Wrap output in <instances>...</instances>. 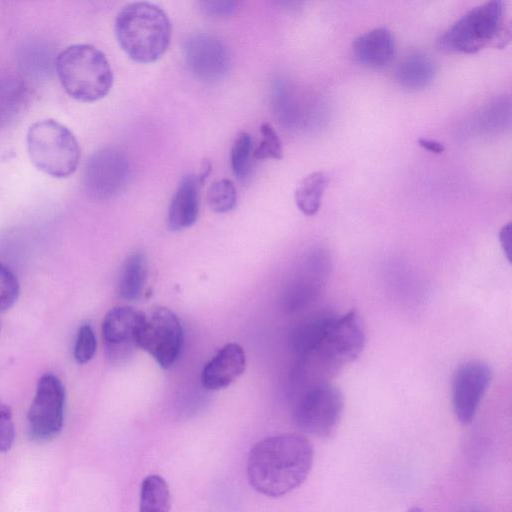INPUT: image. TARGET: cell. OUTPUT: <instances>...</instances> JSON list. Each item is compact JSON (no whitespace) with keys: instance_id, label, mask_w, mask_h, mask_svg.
<instances>
[{"instance_id":"24","label":"cell","mask_w":512,"mask_h":512,"mask_svg":"<svg viewBox=\"0 0 512 512\" xmlns=\"http://www.w3.org/2000/svg\"><path fill=\"white\" fill-rule=\"evenodd\" d=\"M207 202L214 212L231 211L237 202V192L233 182L226 178L213 182L207 190Z\"/></svg>"},{"instance_id":"18","label":"cell","mask_w":512,"mask_h":512,"mask_svg":"<svg viewBox=\"0 0 512 512\" xmlns=\"http://www.w3.org/2000/svg\"><path fill=\"white\" fill-rule=\"evenodd\" d=\"M26 97L27 87L22 76L12 71H0V129L17 116Z\"/></svg>"},{"instance_id":"20","label":"cell","mask_w":512,"mask_h":512,"mask_svg":"<svg viewBox=\"0 0 512 512\" xmlns=\"http://www.w3.org/2000/svg\"><path fill=\"white\" fill-rule=\"evenodd\" d=\"M147 258L141 251L134 252L124 262L118 281V293L126 300L138 299L147 279Z\"/></svg>"},{"instance_id":"21","label":"cell","mask_w":512,"mask_h":512,"mask_svg":"<svg viewBox=\"0 0 512 512\" xmlns=\"http://www.w3.org/2000/svg\"><path fill=\"white\" fill-rule=\"evenodd\" d=\"M327 185L328 177L322 171L310 173L298 183L294 198L304 215L313 216L318 212Z\"/></svg>"},{"instance_id":"34","label":"cell","mask_w":512,"mask_h":512,"mask_svg":"<svg viewBox=\"0 0 512 512\" xmlns=\"http://www.w3.org/2000/svg\"><path fill=\"white\" fill-rule=\"evenodd\" d=\"M408 512H423V510L418 507H412L408 510Z\"/></svg>"},{"instance_id":"15","label":"cell","mask_w":512,"mask_h":512,"mask_svg":"<svg viewBox=\"0 0 512 512\" xmlns=\"http://www.w3.org/2000/svg\"><path fill=\"white\" fill-rule=\"evenodd\" d=\"M246 368V356L237 343H228L204 366L201 373L202 385L209 390L229 386Z\"/></svg>"},{"instance_id":"30","label":"cell","mask_w":512,"mask_h":512,"mask_svg":"<svg viewBox=\"0 0 512 512\" xmlns=\"http://www.w3.org/2000/svg\"><path fill=\"white\" fill-rule=\"evenodd\" d=\"M203 12L214 17H227L237 9L235 1H202L200 2Z\"/></svg>"},{"instance_id":"5","label":"cell","mask_w":512,"mask_h":512,"mask_svg":"<svg viewBox=\"0 0 512 512\" xmlns=\"http://www.w3.org/2000/svg\"><path fill=\"white\" fill-rule=\"evenodd\" d=\"M509 39L505 5L492 0L471 8L438 39V46L449 52L472 54L488 45L503 46Z\"/></svg>"},{"instance_id":"9","label":"cell","mask_w":512,"mask_h":512,"mask_svg":"<svg viewBox=\"0 0 512 512\" xmlns=\"http://www.w3.org/2000/svg\"><path fill=\"white\" fill-rule=\"evenodd\" d=\"M130 162L115 147L94 152L87 160L82 177L86 194L95 200H108L120 194L130 179Z\"/></svg>"},{"instance_id":"4","label":"cell","mask_w":512,"mask_h":512,"mask_svg":"<svg viewBox=\"0 0 512 512\" xmlns=\"http://www.w3.org/2000/svg\"><path fill=\"white\" fill-rule=\"evenodd\" d=\"M55 70L65 92L81 102L104 98L113 85V71L105 54L90 44H74L55 59Z\"/></svg>"},{"instance_id":"8","label":"cell","mask_w":512,"mask_h":512,"mask_svg":"<svg viewBox=\"0 0 512 512\" xmlns=\"http://www.w3.org/2000/svg\"><path fill=\"white\" fill-rule=\"evenodd\" d=\"M65 400L62 381L52 373L42 375L27 414L31 440L47 442L60 433L64 422Z\"/></svg>"},{"instance_id":"17","label":"cell","mask_w":512,"mask_h":512,"mask_svg":"<svg viewBox=\"0 0 512 512\" xmlns=\"http://www.w3.org/2000/svg\"><path fill=\"white\" fill-rule=\"evenodd\" d=\"M197 175H184L172 197L168 210V227L172 231H181L191 227L198 218L200 187Z\"/></svg>"},{"instance_id":"22","label":"cell","mask_w":512,"mask_h":512,"mask_svg":"<svg viewBox=\"0 0 512 512\" xmlns=\"http://www.w3.org/2000/svg\"><path fill=\"white\" fill-rule=\"evenodd\" d=\"M332 315L322 314L297 325L290 336V346L298 358L312 351L320 341Z\"/></svg>"},{"instance_id":"16","label":"cell","mask_w":512,"mask_h":512,"mask_svg":"<svg viewBox=\"0 0 512 512\" xmlns=\"http://www.w3.org/2000/svg\"><path fill=\"white\" fill-rule=\"evenodd\" d=\"M395 40L386 27L373 28L352 42V54L361 64L379 68L388 65L395 55Z\"/></svg>"},{"instance_id":"13","label":"cell","mask_w":512,"mask_h":512,"mask_svg":"<svg viewBox=\"0 0 512 512\" xmlns=\"http://www.w3.org/2000/svg\"><path fill=\"white\" fill-rule=\"evenodd\" d=\"M491 380L492 370L481 360H470L457 367L452 377L451 401L461 424L473 421Z\"/></svg>"},{"instance_id":"10","label":"cell","mask_w":512,"mask_h":512,"mask_svg":"<svg viewBox=\"0 0 512 512\" xmlns=\"http://www.w3.org/2000/svg\"><path fill=\"white\" fill-rule=\"evenodd\" d=\"M183 346V329L177 315L166 307H157L144 321L137 335V347L150 354L162 367L172 366Z\"/></svg>"},{"instance_id":"32","label":"cell","mask_w":512,"mask_h":512,"mask_svg":"<svg viewBox=\"0 0 512 512\" xmlns=\"http://www.w3.org/2000/svg\"><path fill=\"white\" fill-rule=\"evenodd\" d=\"M418 144L420 147L437 154L442 153L445 149L441 142L434 139L419 138Z\"/></svg>"},{"instance_id":"31","label":"cell","mask_w":512,"mask_h":512,"mask_svg":"<svg viewBox=\"0 0 512 512\" xmlns=\"http://www.w3.org/2000/svg\"><path fill=\"white\" fill-rule=\"evenodd\" d=\"M499 239L506 258L510 261L511 257V223L504 225L499 233Z\"/></svg>"},{"instance_id":"14","label":"cell","mask_w":512,"mask_h":512,"mask_svg":"<svg viewBox=\"0 0 512 512\" xmlns=\"http://www.w3.org/2000/svg\"><path fill=\"white\" fill-rule=\"evenodd\" d=\"M145 315L130 306L114 307L106 313L102 323V338L110 362L125 361L133 353Z\"/></svg>"},{"instance_id":"25","label":"cell","mask_w":512,"mask_h":512,"mask_svg":"<svg viewBox=\"0 0 512 512\" xmlns=\"http://www.w3.org/2000/svg\"><path fill=\"white\" fill-rule=\"evenodd\" d=\"M252 151L251 136L246 132L239 133L233 142L230 153L231 168L238 179H244L247 176Z\"/></svg>"},{"instance_id":"2","label":"cell","mask_w":512,"mask_h":512,"mask_svg":"<svg viewBox=\"0 0 512 512\" xmlns=\"http://www.w3.org/2000/svg\"><path fill=\"white\" fill-rule=\"evenodd\" d=\"M364 345V327L355 310L341 316L332 315L316 347L299 358L295 371L299 390L327 382L345 364L354 361Z\"/></svg>"},{"instance_id":"19","label":"cell","mask_w":512,"mask_h":512,"mask_svg":"<svg viewBox=\"0 0 512 512\" xmlns=\"http://www.w3.org/2000/svg\"><path fill=\"white\" fill-rule=\"evenodd\" d=\"M435 75V64L424 53L415 52L406 56L396 69L399 84L408 89L427 86Z\"/></svg>"},{"instance_id":"23","label":"cell","mask_w":512,"mask_h":512,"mask_svg":"<svg viewBox=\"0 0 512 512\" xmlns=\"http://www.w3.org/2000/svg\"><path fill=\"white\" fill-rule=\"evenodd\" d=\"M139 512H169L171 495L167 482L159 475L146 476L140 485Z\"/></svg>"},{"instance_id":"7","label":"cell","mask_w":512,"mask_h":512,"mask_svg":"<svg viewBox=\"0 0 512 512\" xmlns=\"http://www.w3.org/2000/svg\"><path fill=\"white\" fill-rule=\"evenodd\" d=\"M343 407L341 391L329 382H322L297 392L292 404V418L302 432L327 437L339 423Z\"/></svg>"},{"instance_id":"3","label":"cell","mask_w":512,"mask_h":512,"mask_svg":"<svg viewBox=\"0 0 512 512\" xmlns=\"http://www.w3.org/2000/svg\"><path fill=\"white\" fill-rule=\"evenodd\" d=\"M114 31L119 45L132 60L151 63L166 52L172 25L162 8L138 1L125 5L118 12Z\"/></svg>"},{"instance_id":"1","label":"cell","mask_w":512,"mask_h":512,"mask_svg":"<svg viewBox=\"0 0 512 512\" xmlns=\"http://www.w3.org/2000/svg\"><path fill=\"white\" fill-rule=\"evenodd\" d=\"M314 450L299 433L266 437L251 448L247 476L251 487L268 497H282L298 488L308 477Z\"/></svg>"},{"instance_id":"12","label":"cell","mask_w":512,"mask_h":512,"mask_svg":"<svg viewBox=\"0 0 512 512\" xmlns=\"http://www.w3.org/2000/svg\"><path fill=\"white\" fill-rule=\"evenodd\" d=\"M183 58L190 73L205 83L222 80L231 66L228 47L209 33L190 35L183 45Z\"/></svg>"},{"instance_id":"11","label":"cell","mask_w":512,"mask_h":512,"mask_svg":"<svg viewBox=\"0 0 512 512\" xmlns=\"http://www.w3.org/2000/svg\"><path fill=\"white\" fill-rule=\"evenodd\" d=\"M330 270L331 259L325 249L307 251L285 286L282 300L285 309L297 311L313 302L325 286Z\"/></svg>"},{"instance_id":"29","label":"cell","mask_w":512,"mask_h":512,"mask_svg":"<svg viewBox=\"0 0 512 512\" xmlns=\"http://www.w3.org/2000/svg\"><path fill=\"white\" fill-rule=\"evenodd\" d=\"M15 429L11 409L0 403V452L8 451L14 442Z\"/></svg>"},{"instance_id":"6","label":"cell","mask_w":512,"mask_h":512,"mask_svg":"<svg viewBox=\"0 0 512 512\" xmlns=\"http://www.w3.org/2000/svg\"><path fill=\"white\" fill-rule=\"evenodd\" d=\"M26 144L34 166L51 177H69L78 167L81 156L78 141L56 120L34 122L27 131Z\"/></svg>"},{"instance_id":"27","label":"cell","mask_w":512,"mask_h":512,"mask_svg":"<svg viewBox=\"0 0 512 512\" xmlns=\"http://www.w3.org/2000/svg\"><path fill=\"white\" fill-rule=\"evenodd\" d=\"M97 341L95 333L89 324H83L77 331L73 356L78 364L88 363L95 355Z\"/></svg>"},{"instance_id":"33","label":"cell","mask_w":512,"mask_h":512,"mask_svg":"<svg viewBox=\"0 0 512 512\" xmlns=\"http://www.w3.org/2000/svg\"><path fill=\"white\" fill-rule=\"evenodd\" d=\"M210 169H211L210 162L209 161H206L205 163L203 162V166L201 168V171L197 175L198 181H199L200 185H202L203 182L205 181V179L208 177V175L210 173Z\"/></svg>"},{"instance_id":"26","label":"cell","mask_w":512,"mask_h":512,"mask_svg":"<svg viewBox=\"0 0 512 512\" xmlns=\"http://www.w3.org/2000/svg\"><path fill=\"white\" fill-rule=\"evenodd\" d=\"M262 139L257 147L252 151V157L255 159H281L283 149L281 141L275 129L270 123H263L260 126Z\"/></svg>"},{"instance_id":"28","label":"cell","mask_w":512,"mask_h":512,"mask_svg":"<svg viewBox=\"0 0 512 512\" xmlns=\"http://www.w3.org/2000/svg\"><path fill=\"white\" fill-rule=\"evenodd\" d=\"M19 290L15 274L0 262V312L6 311L16 302Z\"/></svg>"}]
</instances>
